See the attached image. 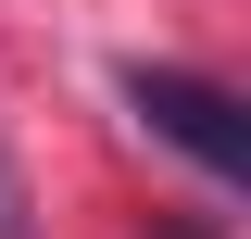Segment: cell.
Returning a JSON list of instances; mask_svg holds the SVG:
<instances>
[{
	"mask_svg": "<svg viewBox=\"0 0 251 239\" xmlns=\"http://www.w3.org/2000/svg\"><path fill=\"white\" fill-rule=\"evenodd\" d=\"M151 239H214V227H201V214H151Z\"/></svg>",
	"mask_w": 251,
	"mask_h": 239,
	"instance_id": "3",
	"label": "cell"
},
{
	"mask_svg": "<svg viewBox=\"0 0 251 239\" xmlns=\"http://www.w3.org/2000/svg\"><path fill=\"white\" fill-rule=\"evenodd\" d=\"M126 101H138L201 177H251V126H239V101H226L214 76H188V63H126Z\"/></svg>",
	"mask_w": 251,
	"mask_h": 239,
	"instance_id": "1",
	"label": "cell"
},
{
	"mask_svg": "<svg viewBox=\"0 0 251 239\" xmlns=\"http://www.w3.org/2000/svg\"><path fill=\"white\" fill-rule=\"evenodd\" d=\"M0 239H25V177L0 164Z\"/></svg>",
	"mask_w": 251,
	"mask_h": 239,
	"instance_id": "2",
	"label": "cell"
}]
</instances>
